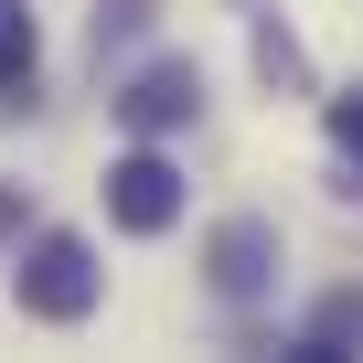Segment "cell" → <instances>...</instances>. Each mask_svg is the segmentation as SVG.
Here are the masks:
<instances>
[{"mask_svg":"<svg viewBox=\"0 0 363 363\" xmlns=\"http://www.w3.org/2000/svg\"><path fill=\"white\" fill-rule=\"evenodd\" d=\"M107 214H118L128 235H171V225H182V171H171L160 150H128V160L107 171Z\"/></svg>","mask_w":363,"mask_h":363,"instance_id":"obj_3","label":"cell"},{"mask_svg":"<svg viewBox=\"0 0 363 363\" xmlns=\"http://www.w3.org/2000/svg\"><path fill=\"white\" fill-rule=\"evenodd\" d=\"M0 235H22V193H0Z\"/></svg>","mask_w":363,"mask_h":363,"instance_id":"obj_9","label":"cell"},{"mask_svg":"<svg viewBox=\"0 0 363 363\" xmlns=\"http://www.w3.org/2000/svg\"><path fill=\"white\" fill-rule=\"evenodd\" d=\"M331 150L352 160V182H342V193H363V86H352V96H331Z\"/></svg>","mask_w":363,"mask_h":363,"instance_id":"obj_8","label":"cell"},{"mask_svg":"<svg viewBox=\"0 0 363 363\" xmlns=\"http://www.w3.org/2000/svg\"><path fill=\"white\" fill-rule=\"evenodd\" d=\"M352 342H363V289H331V299L310 310V331L289 342V363H342Z\"/></svg>","mask_w":363,"mask_h":363,"instance_id":"obj_6","label":"cell"},{"mask_svg":"<svg viewBox=\"0 0 363 363\" xmlns=\"http://www.w3.org/2000/svg\"><path fill=\"white\" fill-rule=\"evenodd\" d=\"M33 65H43V33L22 0H0V118H22L33 107Z\"/></svg>","mask_w":363,"mask_h":363,"instance_id":"obj_5","label":"cell"},{"mask_svg":"<svg viewBox=\"0 0 363 363\" xmlns=\"http://www.w3.org/2000/svg\"><path fill=\"white\" fill-rule=\"evenodd\" d=\"M257 75H267V86H310V54H299L278 22H257Z\"/></svg>","mask_w":363,"mask_h":363,"instance_id":"obj_7","label":"cell"},{"mask_svg":"<svg viewBox=\"0 0 363 363\" xmlns=\"http://www.w3.org/2000/svg\"><path fill=\"white\" fill-rule=\"evenodd\" d=\"M193 118H203V75L182 65V54L150 65V75H128V96H118V128L128 139H171V128H193Z\"/></svg>","mask_w":363,"mask_h":363,"instance_id":"obj_4","label":"cell"},{"mask_svg":"<svg viewBox=\"0 0 363 363\" xmlns=\"http://www.w3.org/2000/svg\"><path fill=\"white\" fill-rule=\"evenodd\" d=\"M11 289H22V310H33V320H86V310H96V289H107V267H96V246H86V235L43 225V235L22 246V278H11Z\"/></svg>","mask_w":363,"mask_h":363,"instance_id":"obj_1","label":"cell"},{"mask_svg":"<svg viewBox=\"0 0 363 363\" xmlns=\"http://www.w3.org/2000/svg\"><path fill=\"white\" fill-rule=\"evenodd\" d=\"M203 278H214V299H267L278 289V225L267 214H235V225H214V246H203Z\"/></svg>","mask_w":363,"mask_h":363,"instance_id":"obj_2","label":"cell"}]
</instances>
